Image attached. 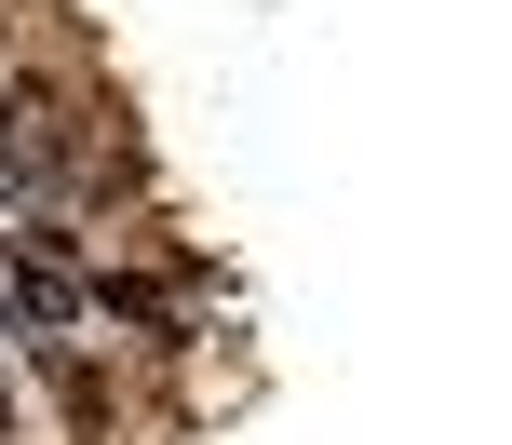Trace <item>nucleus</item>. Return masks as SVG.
Wrapping results in <instances>:
<instances>
[{"label": "nucleus", "mask_w": 512, "mask_h": 445, "mask_svg": "<svg viewBox=\"0 0 512 445\" xmlns=\"http://www.w3.org/2000/svg\"><path fill=\"white\" fill-rule=\"evenodd\" d=\"M41 351H54V392H68V419H81V432H108V378H95V365H81V351H68V338H41Z\"/></svg>", "instance_id": "1"}, {"label": "nucleus", "mask_w": 512, "mask_h": 445, "mask_svg": "<svg viewBox=\"0 0 512 445\" xmlns=\"http://www.w3.org/2000/svg\"><path fill=\"white\" fill-rule=\"evenodd\" d=\"M0 432H14V392H0Z\"/></svg>", "instance_id": "2"}]
</instances>
